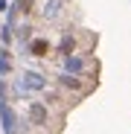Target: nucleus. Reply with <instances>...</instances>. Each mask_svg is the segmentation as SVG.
Wrapping results in <instances>:
<instances>
[{
	"label": "nucleus",
	"mask_w": 131,
	"mask_h": 134,
	"mask_svg": "<svg viewBox=\"0 0 131 134\" xmlns=\"http://www.w3.org/2000/svg\"><path fill=\"white\" fill-rule=\"evenodd\" d=\"M29 53H32V55H47V53H50V44L44 41V38H38V41L29 44Z\"/></svg>",
	"instance_id": "nucleus-1"
},
{
	"label": "nucleus",
	"mask_w": 131,
	"mask_h": 134,
	"mask_svg": "<svg viewBox=\"0 0 131 134\" xmlns=\"http://www.w3.org/2000/svg\"><path fill=\"white\" fill-rule=\"evenodd\" d=\"M26 85H29V87H44V79H41L38 73H26Z\"/></svg>",
	"instance_id": "nucleus-4"
},
{
	"label": "nucleus",
	"mask_w": 131,
	"mask_h": 134,
	"mask_svg": "<svg viewBox=\"0 0 131 134\" xmlns=\"http://www.w3.org/2000/svg\"><path fill=\"white\" fill-rule=\"evenodd\" d=\"M29 117H32V122H35V125H41L44 120H47V111H44V105H38V102H35V105L29 108Z\"/></svg>",
	"instance_id": "nucleus-2"
},
{
	"label": "nucleus",
	"mask_w": 131,
	"mask_h": 134,
	"mask_svg": "<svg viewBox=\"0 0 131 134\" xmlns=\"http://www.w3.org/2000/svg\"><path fill=\"white\" fill-rule=\"evenodd\" d=\"M0 114H3V122H6V131H9V134H15V117H12V111H9V105H6V102L0 105Z\"/></svg>",
	"instance_id": "nucleus-3"
}]
</instances>
